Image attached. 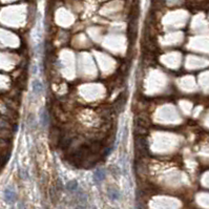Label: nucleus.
I'll return each instance as SVG.
<instances>
[{
    "mask_svg": "<svg viewBox=\"0 0 209 209\" xmlns=\"http://www.w3.org/2000/svg\"><path fill=\"white\" fill-rule=\"evenodd\" d=\"M32 91L35 93L36 96H39L43 93V85L41 83V81H39L38 79H35L32 82Z\"/></svg>",
    "mask_w": 209,
    "mask_h": 209,
    "instance_id": "obj_1",
    "label": "nucleus"
},
{
    "mask_svg": "<svg viewBox=\"0 0 209 209\" xmlns=\"http://www.w3.org/2000/svg\"><path fill=\"white\" fill-rule=\"evenodd\" d=\"M39 121H40L41 125L43 127H46L47 124H49V113L45 110L44 108H42L40 110V113H39Z\"/></svg>",
    "mask_w": 209,
    "mask_h": 209,
    "instance_id": "obj_2",
    "label": "nucleus"
},
{
    "mask_svg": "<svg viewBox=\"0 0 209 209\" xmlns=\"http://www.w3.org/2000/svg\"><path fill=\"white\" fill-rule=\"evenodd\" d=\"M105 179V170L104 169H97L93 174V180L97 184L101 183Z\"/></svg>",
    "mask_w": 209,
    "mask_h": 209,
    "instance_id": "obj_3",
    "label": "nucleus"
},
{
    "mask_svg": "<svg viewBox=\"0 0 209 209\" xmlns=\"http://www.w3.org/2000/svg\"><path fill=\"white\" fill-rule=\"evenodd\" d=\"M4 198H5V201L9 203H12L15 201V198H16V194H15V191H14L12 188H7L4 191Z\"/></svg>",
    "mask_w": 209,
    "mask_h": 209,
    "instance_id": "obj_4",
    "label": "nucleus"
},
{
    "mask_svg": "<svg viewBox=\"0 0 209 209\" xmlns=\"http://www.w3.org/2000/svg\"><path fill=\"white\" fill-rule=\"evenodd\" d=\"M107 196L110 200L115 201V200H119L120 198V191L116 188H109L107 190Z\"/></svg>",
    "mask_w": 209,
    "mask_h": 209,
    "instance_id": "obj_5",
    "label": "nucleus"
},
{
    "mask_svg": "<svg viewBox=\"0 0 209 209\" xmlns=\"http://www.w3.org/2000/svg\"><path fill=\"white\" fill-rule=\"evenodd\" d=\"M65 188L71 192H74L76 191L77 189H78V182L76 180H71L69 182H67V184L65 185Z\"/></svg>",
    "mask_w": 209,
    "mask_h": 209,
    "instance_id": "obj_6",
    "label": "nucleus"
},
{
    "mask_svg": "<svg viewBox=\"0 0 209 209\" xmlns=\"http://www.w3.org/2000/svg\"><path fill=\"white\" fill-rule=\"evenodd\" d=\"M76 209H83V207H77Z\"/></svg>",
    "mask_w": 209,
    "mask_h": 209,
    "instance_id": "obj_7",
    "label": "nucleus"
}]
</instances>
